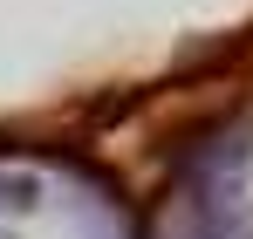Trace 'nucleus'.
<instances>
[{
  "label": "nucleus",
  "instance_id": "obj_1",
  "mask_svg": "<svg viewBox=\"0 0 253 239\" xmlns=\"http://www.w3.org/2000/svg\"><path fill=\"white\" fill-rule=\"evenodd\" d=\"M206 239H226V233H219V226H212V233H206Z\"/></svg>",
  "mask_w": 253,
  "mask_h": 239
}]
</instances>
